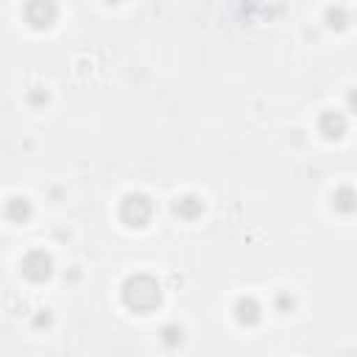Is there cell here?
<instances>
[{"label":"cell","mask_w":357,"mask_h":357,"mask_svg":"<svg viewBox=\"0 0 357 357\" xmlns=\"http://www.w3.org/2000/svg\"><path fill=\"white\" fill-rule=\"evenodd\" d=\"M123 301L131 310H139V312L153 310L159 304V284L151 276H134L123 287Z\"/></svg>","instance_id":"obj_1"},{"label":"cell","mask_w":357,"mask_h":357,"mask_svg":"<svg viewBox=\"0 0 357 357\" xmlns=\"http://www.w3.org/2000/svg\"><path fill=\"white\" fill-rule=\"evenodd\" d=\"M25 17L33 28H45L56 20V6H53V0H31L25 6Z\"/></svg>","instance_id":"obj_2"},{"label":"cell","mask_w":357,"mask_h":357,"mask_svg":"<svg viewBox=\"0 0 357 357\" xmlns=\"http://www.w3.org/2000/svg\"><path fill=\"white\" fill-rule=\"evenodd\" d=\"M123 218H126L131 226H142V223L151 218V204H148V198H142V195H128V198L123 201Z\"/></svg>","instance_id":"obj_3"}]
</instances>
